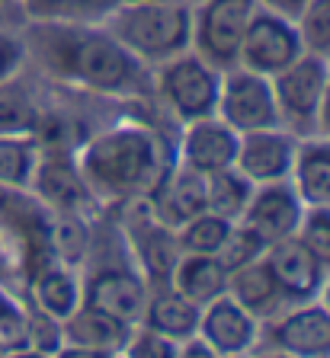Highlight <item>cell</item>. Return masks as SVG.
Instances as JSON below:
<instances>
[{
    "instance_id": "cell-19",
    "label": "cell",
    "mask_w": 330,
    "mask_h": 358,
    "mask_svg": "<svg viewBox=\"0 0 330 358\" xmlns=\"http://www.w3.org/2000/svg\"><path fill=\"white\" fill-rule=\"evenodd\" d=\"M199 317H202V307L186 301L180 291H173L170 285H151L138 323L173 339V343H186V339L199 336Z\"/></svg>"
},
{
    "instance_id": "cell-12",
    "label": "cell",
    "mask_w": 330,
    "mask_h": 358,
    "mask_svg": "<svg viewBox=\"0 0 330 358\" xmlns=\"http://www.w3.org/2000/svg\"><path fill=\"white\" fill-rule=\"evenodd\" d=\"M295 150L298 138L285 128H263V131H247L238 138V157L234 170L247 176L254 186L266 182H285L292 176Z\"/></svg>"
},
{
    "instance_id": "cell-26",
    "label": "cell",
    "mask_w": 330,
    "mask_h": 358,
    "mask_svg": "<svg viewBox=\"0 0 330 358\" xmlns=\"http://www.w3.org/2000/svg\"><path fill=\"white\" fill-rule=\"evenodd\" d=\"M122 0H20L29 22H90L99 26Z\"/></svg>"
},
{
    "instance_id": "cell-28",
    "label": "cell",
    "mask_w": 330,
    "mask_h": 358,
    "mask_svg": "<svg viewBox=\"0 0 330 358\" xmlns=\"http://www.w3.org/2000/svg\"><path fill=\"white\" fill-rule=\"evenodd\" d=\"M90 240L93 227L83 221V215H55L52 227H48V250L61 266L81 268L90 253Z\"/></svg>"
},
{
    "instance_id": "cell-14",
    "label": "cell",
    "mask_w": 330,
    "mask_h": 358,
    "mask_svg": "<svg viewBox=\"0 0 330 358\" xmlns=\"http://www.w3.org/2000/svg\"><path fill=\"white\" fill-rule=\"evenodd\" d=\"M29 192L55 215H81L83 205H90L93 195L77 170V157L58 154V150H42L39 154L36 173H32Z\"/></svg>"
},
{
    "instance_id": "cell-38",
    "label": "cell",
    "mask_w": 330,
    "mask_h": 358,
    "mask_svg": "<svg viewBox=\"0 0 330 358\" xmlns=\"http://www.w3.org/2000/svg\"><path fill=\"white\" fill-rule=\"evenodd\" d=\"M308 3H311V0H260V7L273 10V13L285 16V20H292V22H298V16L305 13Z\"/></svg>"
},
{
    "instance_id": "cell-48",
    "label": "cell",
    "mask_w": 330,
    "mask_h": 358,
    "mask_svg": "<svg viewBox=\"0 0 330 358\" xmlns=\"http://www.w3.org/2000/svg\"><path fill=\"white\" fill-rule=\"evenodd\" d=\"M4 352H7V349H4V345H0V358H4Z\"/></svg>"
},
{
    "instance_id": "cell-22",
    "label": "cell",
    "mask_w": 330,
    "mask_h": 358,
    "mask_svg": "<svg viewBox=\"0 0 330 358\" xmlns=\"http://www.w3.org/2000/svg\"><path fill=\"white\" fill-rule=\"evenodd\" d=\"M32 304H36V310L48 313L52 320L64 323L83 304L81 268L61 266V262L42 266L32 275Z\"/></svg>"
},
{
    "instance_id": "cell-40",
    "label": "cell",
    "mask_w": 330,
    "mask_h": 358,
    "mask_svg": "<svg viewBox=\"0 0 330 358\" xmlns=\"http://www.w3.org/2000/svg\"><path fill=\"white\" fill-rule=\"evenodd\" d=\"M55 358H119V355H109V352H99V349H87V345H71L64 343Z\"/></svg>"
},
{
    "instance_id": "cell-41",
    "label": "cell",
    "mask_w": 330,
    "mask_h": 358,
    "mask_svg": "<svg viewBox=\"0 0 330 358\" xmlns=\"http://www.w3.org/2000/svg\"><path fill=\"white\" fill-rule=\"evenodd\" d=\"M13 275H16V259L10 256L7 243H4V237H0V285H7V288H10Z\"/></svg>"
},
{
    "instance_id": "cell-9",
    "label": "cell",
    "mask_w": 330,
    "mask_h": 358,
    "mask_svg": "<svg viewBox=\"0 0 330 358\" xmlns=\"http://www.w3.org/2000/svg\"><path fill=\"white\" fill-rule=\"evenodd\" d=\"M301 55H305V45H301L298 26L285 16L273 13V10L260 7L250 20L247 32H244L238 64L254 71V74L276 77Z\"/></svg>"
},
{
    "instance_id": "cell-45",
    "label": "cell",
    "mask_w": 330,
    "mask_h": 358,
    "mask_svg": "<svg viewBox=\"0 0 330 358\" xmlns=\"http://www.w3.org/2000/svg\"><path fill=\"white\" fill-rule=\"evenodd\" d=\"M317 301H321V304L330 310V272H327V282H324V288H321V298H317Z\"/></svg>"
},
{
    "instance_id": "cell-32",
    "label": "cell",
    "mask_w": 330,
    "mask_h": 358,
    "mask_svg": "<svg viewBox=\"0 0 330 358\" xmlns=\"http://www.w3.org/2000/svg\"><path fill=\"white\" fill-rule=\"evenodd\" d=\"M295 26H298L305 52L330 61V0H311Z\"/></svg>"
},
{
    "instance_id": "cell-4",
    "label": "cell",
    "mask_w": 330,
    "mask_h": 358,
    "mask_svg": "<svg viewBox=\"0 0 330 358\" xmlns=\"http://www.w3.org/2000/svg\"><path fill=\"white\" fill-rule=\"evenodd\" d=\"M87 259H90V266L81 275L83 304H93L138 327L144 313V301H148V278L138 268L125 237L116 231H106V227L93 231Z\"/></svg>"
},
{
    "instance_id": "cell-21",
    "label": "cell",
    "mask_w": 330,
    "mask_h": 358,
    "mask_svg": "<svg viewBox=\"0 0 330 358\" xmlns=\"http://www.w3.org/2000/svg\"><path fill=\"white\" fill-rule=\"evenodd\" d=\"M132 329H135L132 323L119 320V317L99 310V307H93V304H81L68 320L61 323L64 343L99 349V352H109V355H119L122 345H125L128 336H132Z\"/></svg>"
},
{
    "instance_id": "cell-25",
    "label": "cell",
    "mask_w": 330,
    "mask_h": 358,
    "mask_svg": "<svg viewBox=\"0 0 330 358\" xmlns=\"http://www.w3.org/2000/svg\"><path fill=\"white\" fill-rule=\"evenodd\" d=\"M42 144L36 134H0V186L10 192H29Z\"/></svg>"
},
{
    "instance_id": "cell-8",
    "label": "cell",
    "mask_w": 330,
    "mask_h": 358,
    "mask_svg": "<svg viewBox=\"0 0 330 358\" xmlns=\"http://www.w3.org/2000/svg\"><path fill=\"white\" fill-rule=\"evenodd\" d=\"M215 115L238 134L263 131V128H282L279 125L273 80L263 74H254V71L240 64L221 71Z\"/></svg>"
},
{
    "instance_id": "cell-1",
    "label": "cell",
    "mask_w": 330,
    "mask_h": 358,
    "mask_svg": "<svg viewBox=\"0 0 330 358\" xmlns=\"http://www.w3.org/2000/svg\"><path fill=\"white\" fill-rule=\"evenodd\" d=\"M48 77L97 96H144L154 90L151 67L116 42L106 26L90 22H32L23 36Z\"/></svg>"
},
{
    "instance_id": "cell-5",
    "label": "cell",
    "mask_w": 330,
    "mask_h": 358,
    "mask_svg": "<svg viewBox=\"0 0 330 358\" xmlns=\"http://www.w3.org/2000/svg\"><path fill=\"white\" fill-rule=\"evenodd\" d=\"M151 83L158 90L160 103L186 125L195 119L215 115L218 87H221V71L202 61L195 52L177 55L164 64L151 67Z\"/></svg>"
},
{
    "instance_id": "cell-10",
    "label": "cell",
    "mask_w": 330,
    "mask_h": 358,
    "mask_svg": "<svg viewBox=\"0 0 330 358\" xmlns=\"http://www.w3.org/2000/svg\"><path fill=\"white\" fill-rule=\"evenodd\" d=\"M128 208L132 211L125 215V224H122V237H125L128 250H132L138 268L148 278V288L151 285H167L173 266L183 256L180 243H177V231L164 227L158 217L151 215L144 199L128 201Z\"/></svg>"
},
{
    "instance_id": "cell-24",
    "label": "cell",
    "mask_w": 330,
    "mask_h": 358,
    "mask_svg": "<svg viewBox=\"0 0 330 358\" xmlns=\"http://www.w3.org/2000/svg\"><path fill=\"white\" fill-rule=\"evenodd\" d=\"M228 272L221 268V262L215 256H193V253H183L180 262L173 266L170 272V288L180 291L186 301H193L195 307H205L212 304L215 298L228 294Z\"/></svg>"
},
{
    "instance_id": "cell-2",
    "label": "cell",
    "mask_w": 330,
    "mask_h": 358,
    "mask_svg": "<svg viewBox=\"0 0 330 358\" xmlns=\"http://www.w3.org/2000/svg\"><path fill=\"white\" fill-rule=\"evenodd\" d=\"M74 157L93 201H106V205L148 199L151 189L170 170L154 131L132 122L87 138V144Z\"/></svg>"
},
{
    "instance_id": "cell-47",
    "label": "cell",
    "mask_w": 330,
    "mask_h": 358,
    "mask_svg": "<svg viewBox=\"0 0 330 358\" xmlns=\"http://www.w3.org/2000/svg\"><path fill=\"white\" fill-rule=\"evenodd\" d=\"M122 3H151V0H122Z\"/></svg>"
},
{
    "instance_id": "cell-30",
    "label": "cell",
    "mask_w": 330,
    "mask_h": 358,
    "mask_svg": "<svg viewBox=\"0 0 330 358\" xmlns=\"http://www.w3.org/2000/svg\"><path fill=\"white\" fill-rule=\"evenodd\" d=\"M228 234H231V221L212 215V211H202L183 227H177V243H180V253L215 256L228 240Z\"/></svg>"
},
{
    "instance_id": "cell-36",
    "label": "cell",
    "mask_w": 330,
    "mask_h": 358,
    "mask_svg": "<svg viewBox=\"0 0 330 358\" xmlns=\"http://www.w3.org/2000/svg\"><path fill=\"white\" fill-rule=\"evenodd\" d=\"M23 333H26V307L13 298V291L7 285H0V345L4 349L23 345Z\"/></svg>"
},
{
    "instance_id": "cell-18",
    "label": "cell",
    "mask_w": 330,
    "mask_h": 358,
    "mask_svg": "<svg viewBox=\"0 0 330 358\" xmlns=\"http://www.w3.org/2000/svg\"><path fill=\"white\" fill-rule=\"evenodd\" d=\"M144 201H148L151 215L164 227L177 231V227H183L186 221H193L195 215L205 211V176L177 164L164 173V179L151 189Z\"/></svg>"
},
{
    "instance_id": "cell-42",
    "label": "cell",
    "mask_w": 330,
    "mask_h": 358,
    "mask_svg": "<svg viewBox=\"0 0 330 358\" xmlns=\"http://www.w3.org/2000/svg\"><path fill=\"white\" fill-rule=\"evenodd\" d=\"M317 134L330 141V77H327V90H324L321 109H317Z\"/></svg>"
},
{
    "instance_id": "cell-17",
    "label": "cell",
    "mask_w": 330,
    "mask_h": 358,
    "mask_svg": "<svg viewBox=\"0 0 330 358\" xmlns=\"http://www.w3.org/2000/svg\"><path fill=\"white\" fill-rule=\"evenodd\" d=\"M301 217H305V205H301L295 186L285 179V182L256 186L240 224H247L250 231H256L266 243H276V240L295 237Z\"/></svg>"
},
{
    "instance_id": "cell-34",
    "label": "cell",
    "mask_w": 330,
    "mask_h": 358,
    "mask_svg": "<svg viewBox=\"0 0 330 358\" xmlns=\"http://www.w3.org/2000/svg\"><path fill=\"white\" fill-rule=\"evenodd\" d=\"M23 345H29V349H39V352H48V355H55V352L64 345V333H61V323L52 320L48 313L36 310V307H26V333H23Z\"/></svg>"
},
{
    "instance_id": "cell-33",
    "label": "cell",
    "mask_w": 330,
    "mask_h": 358,
    "mask_svg": "<svg viewBox=\"0 0 330 358\" xmlns=\"http://www.w3.org/2000/svg\"><path fill=\"white\" fill-rule=\"evenodd\" d=\"M295 237L330 272V208H305Z\"/></svg>"
},
{
    "instance_id": "cell-20",
    "label": "cell",
    "mask_w": 330,
    "mask_h": 358,
    "mask_svg": "<svg viewBox=\"0 0 330 358\" xmlns=\"http://www.w3.org/2000/svg\"><path fill=\"white\" fill-rule=\"evenodd\" d=\"M289 182L305 208H330V141L321 134L298 138Z\"/></svg>"
},
{
    "instance_id": "cell-44",
    "label": "cell",
    "mask_w": 330,
    "mask_h": 358,
    "mask_svg": "<svg viewBox=\"0 0 330 358\" xmlns=\"http://www.w3.org/2000/svg\"><path fill=\"white\" fill-rule=\"evenodd\" d=\"M247 358H292V355H285V352H279V349H266V345H263V349L256 345Z\"/></svg>"
},
{
    "instance_id": "cell-7",
    "label": "cell",
    "mask_w": 330,
    "mask_h": 358,
    "mask_svg": "<svg viewBox=\"0 0 330 358\" xmlns=\"http://www.w3.org/2000/svg\"><path fill=\"white\" fill-rule=\"evenodd\" d=\"M260 0H202L193 7V52L215 71L238 67L240 42Z\"/></svg>"
},
{
    "instance_id": "cell-11",
    "label": "cell",
    "mask_w": 330,
    "mask_h": 358,
    "mask_svg": "<svg viewBox=\"0 0 330 358\" xmlns=\"http://www.w3.org/2000/svg\"><path fill=\"white\" fill-rule=\"evenodd\" d=\"M266 349H279L292 358H330V310L321 301L292 304L260 329Z\"/></svg>"
},
{
    "instance_id": "cell-29",
    "label": "cell",
    "mask_w": 330,
    "mask_h": 358,
    "mask_svg": "<svg viewBox=\"0 0 330 358\" xmlns=\"http://www.w3.org/2000/svg\"><path fill=\"white\" fill-rule=\"evenodd\" d=\"M39 119L42 112L29 87H23L20 80L0 83V134H36Z\"/></svg>"
},
{
    "instance_id": "cell-31",
    "label": "cell",
    "mask_w": 330,
    "mask_h": 358,
    "mask_svg": "<svg viewBox=\"0 0 330 358\" xmlns=\"http://www.w3.org/2000/svg\"><path fill=\"white\" fill-rule=\"evenodd\" d=\"M266 240L260 237L256 231H250L247 224H231V234H228V240L221 243V250L215 253V259L221 262V268H225L228 275L231 272H238V268L250 266V262L263 259V253H266Z\"/></svg>"
},
{
    "instance_id": "cell-35",
    "label": "cell",
    "mask_w": 330,
    "mask_h": 358,
    "mask_svg": "<svg viewBox=\"0 0 330 358\" xmlns=\"http://www.w3.org/2000/svg\"><path fill=\"white\" fill-rule=\"evenodd\" d=\"M177 352H180V343H173V339L138 323L128 336V343L122 345L119 358H177Z\"/></svg>"
},
{
    "instance_id": "cell-23",
    "label": "cell",
    "mask_w": 330,
    "mask_h": 358,
    "mask_svg": "<svg viewBox=\"0 0 330 358\" xmlns=\"http://www.w3.org/2000/svg\"><path fill=\"white\" fill-rule=\"evenodd\" d=\"M228 294H231L244 310L254 313L256 320H273L276 313H282L285 307H289L276 285V278H273L270 266L263 259L231 272V278H228Z\"/></svg>"
},
{
    "instance_id": "cell-27",
    "label": "cell",
    "mask_w": 330,
    "mask_h": 358,
    "mask_svg": "<svg viewBox=\"0 0 330 358\" xmlns=\"http://www.w3.org/2000/svg\"><path fill=\"white\" fill-rule=\"evenodd\" d=\"M254 189H256L254 182L247 176H240L234 166L212 173V176H205V211L238 224L244 217V211H247Z\"/></svg>"
},
{
    "instance_id": "cell-16",
    "label": "cell",
    "mask_w": 330,
    "mask_h": 358,
    "mask_svg": "<svg viewBox=\"0 0 330 358\" xmlns=\"http://www.w3.org/2000/svg\"><path fill=\"white\" fill-rule=\"evenodd\" d=\"M238 138L240 134L228 128L218 115L186 122L180 134V150H177L180 166L199 173V176L228 170V166H234V157H238Z\"/></svg>"
},
{
    "instance_id": "cell-39",
    "label": "cell",
    "mask_w": 330,
    "mask_h": 358,
    "mask_svg": "<svg viewBox=\"0 0 330 358\" xmlns=\"http://www.w3.org/2000/svg\"><path fill=\"white\" fill-rule=\"evenodd\" d=\"M177 358H221L215 349H212L205 339H199V336H193V339H186V343H180V352H177Z\"/></svg>"
},
{
    "instance_id": "cell-6",
    "label": "cell",
    "mask_w": 330,
    "mask_h": 358,
    "mask_svg": "<svg viewBox=\"0 0 330 358\" xmlns=\"http://www.w3.org/2000/svg\"><path fill=\"white\" fill-rule=\"evenodd\" d=\"M330 77V61L321 55L305 52L292 64L279 71L273 80L279 109V125L292 131L295 138H311L317 134V109H321L324 90Z\"/></svg>"
},
{
    "instance_id": "cell-3",
    "label": "cell",
    "mask_w": 330,
    "mask_h": 358,
    "mask_svg": "<svg viewBox=\"0 0 330 358\" xmlns=\"http://www.w3.org/2000/svg\"><path fill=\"white\" fill-rule=\"evenodd\" d=\"M103 26L128 55L148 67L193 52V7L183 0L119 3Z\"/></svg>"
},
{
    "instance_id": "cell-43",
    "label": "cell",
    "mask_w": 330,
    "mask_h": 358,
    "mask_svg": "<svg viewBox=\"0 0 330 358\" xmlns=\"http://www.w3.org/2000/svg\"><path fill=\"white\" fill-rule=\"evenodd\" d=\"M4 358H55L48 352H39V349H29V345H16V349H7Z\"/></svg>"
},
{
    "instance_id": "cell-37",
    "label": "cell",
    "mask_w": 330,
    "mask_h": 358,
    "mask_svg": "<svg viewBox=\"0 0 330 358\" xmlns=\"http://www.w3.org/2000/svg\"><path fill=\"white\" fill-rule=\"evenodd\" d=\"M26 58H29V52H26L23 36H16L10 29H0V83L16 80Z\"/></svg>"
},
{
    "instance_id": "cell-13",
    "label": "cell",
    "mask_w": 330,
    "mask_h": 358,
    "mask_svg": "<svg viewBox=\"0 0 330 358\" xmlns=\"http://www.w3.org/2000/svg\"><path fill=\"white\" fill-rule=\"evenodd\" d=\"M260 320L244 310L231 294L205 304L199 317V339H205L221 358H247L260 345Z\"/></svg>"
},
{
    "instance_id": "cell-46",
    "label": "cell",
    "mask_w": 330,
    "mask_h": 358,
    "mask_svg": "<svg viewBox=\"0 0 330 358\" xmlns=\"http://www.w3.org/2000/svg\"><path fill=\"white\" fill-rule=\"evenodd\" d=\"M13 195H16V192H10V189L0 186V215H4V208L10 205V199H13Z\"/></svg>"
},
{
    "instance_id": "cell-15",
    "label": "cell",
    "mask_w": 330,
    "mask_h": 358,
    "mask_svg": "<svg viewBox=\"0 0 330 358\" xmlns=\"http://www.w3.org/2000/svg\"><path fill=\"white\" fill-rule=\"evenodd\" d=\"M263 262L270 266L285 304H308L321 298V288L327 282V268L298 243V237H285L266 246Z\"/></svg>"
}]
</instances>
